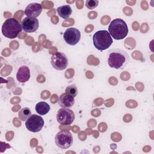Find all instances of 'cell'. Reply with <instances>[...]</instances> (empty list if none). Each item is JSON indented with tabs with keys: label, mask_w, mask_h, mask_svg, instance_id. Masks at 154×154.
<instances>
[{
	"label": "cell",
	"mask_w": 154,
	"mask_h": 154,
	"mask_svg": "<svg viewBox=\"0 0 154 154\" xmlns=\"http://www.w3.org/2000/svg\"><path fill=\"white\" fill-rule=\"evenodd\" d=\"M30 78V70L28 67L22 66L20 67L16 73L17 80L21 83H24L28 81Z\"/></svg>",
	"instance_id": "4fadbf2b"
},
{
	"label": "cell",
	"mask_w": 154,
	"mask_h": 154,
	"mask_svg": "<svg viewBox=\"0 0 154 154\" xmlns=\"http://www.w3.org/2000/svg\"><path fill=\"white\" fill-rule=\"evenodd\" d=\"M93 42L94 47L97 50L102 51L109 48L113 41L108 31L99 30L94 34Z\"/></svg>",
	"instance_id": "3957f363"
},
{
	"label": "cell",
	"mask_w": 154,
	"mask_h": 154,
	"mask_svg": "<svg viewBox=\"0 0 154 154\" xmlns=\"http://www.w3.org/2000/svg\"><path fill=\"white\" fill-rule=\"evenodd\" d=\"M129 56L127 52L120 49H112L108 52V63L115 69H122L129 63Z\"/></svg>",
	"instance_id": "6da1fadb"
},
{
	"label": "cell",
	"mask_w": 154,
	"mask_h": 154,
	"mask_svg": "<svg viewBox=\"0 0 154 154\" xmlns=\"http://www.w3.org/2000/svg\"><path fill=\"white\" fill-rule=\"evenodd\" d=\"M99 4L97 0H87L85 2V6L89 10H92L96 8Z\"/></svg>",
	"instance_id": "ac0fdd59"
},
{
	"label": "cell",
	"mask_w": 154,
	"mask_h": 154,
	"mask_svg": "<svg viewBox=\"0 0 154 154\" xmlns=\"http://www.w3.org/2000/svg\"><path fill=\"white\" fill-rule=\"evenodd\" d=\"M75 120V114L69 108H60L57 113V122L63 125H69Z\"/></svg>",
	"instance_id": "ba28073f"
},
{
	"label": "cell",
	"mask_w": 154,
	"mask_h": 154,
	"mask_svg": "<svg viewBox=\"0 0 154 154\" xmlns=\"http://www.w3.org/2000/svg\"><path fill=\"white\" fill-rule=\"evenodd\" d=\"M42 11V5L37 2H32L28 5L25 10V14L29 17L36 18Z\"/></svg>",
	"instance_id": "8fae6325"
},
{
	"label": "cell",
	"mask_w": 154,
	"mask_h": 154,
	"mask_svg": "<svg viewBox=\"0 0 154 154\" xmlns=\"http://www.w3.org/2000/svg\"><path fill=\"white\" fill-rule=\"evenodd\" d=\"M43 118L37 114L31 115L25 121L26 129L32 132H38L42 130L44 126Z\"/></svg>",
	"instance_id": "8992f818"
},
{
	"label": "cell",
	"mask_w": 154,
	"mask_h": 154,
	"mask_svg": "<svg viewBox=\"0 0 154 154\" xmlns=\"http://www.w3.org/2000/svg\"><path fill=\"white\" fill-rule=\"evenodd\" d=\"M31 115V111L29 108H23L19 112V119L22 121L26 120Z\"/></svg>",
	"instance_id": "2e32d148"
},
{
	"label": "cell",
	"mask_w": 154,
	"mask_h": 154,
	"mask_svg": "<svg viewBox=\"0 0 154 154\" xmlns=\"http://www.w3.org/2000/svg\"><path fill=\"white\" fill-rule=\"evenodd\" d=\"M2 33L7 38L13 39L17 37L22 28L19 22L14 18H8L2 25Z\"/></svg>",
	"instance_id": "277c9868"
},
{
	"label": "cell",
	"mask_w": 154,
	"mask_h": 154,
	"mask_svg": "<svg viewBox=\"0 0 154 154\" xmlns=\"http://www.w3.org/2000/svg\"><path fill=\"white\" fill-rule=\"evenodd\" d=\"M35 109L37 114L41 116H43L49 112L50 110V106L48 103L44 101L39 102L36 104Z\"/></svg>",
	"instance_id": "9a60e30c"
},
{
	"label": "cell",
	"mask_w": 154,
	"mask_h": 154,
	"mask_svg": "<svg viewBox=\"0 0 154 154\" xmlns=\"http://www.w3.org/2000/svg\"><path fill=\"white\" fill-rule=\"evenodd\" d=\"M57 12L58 14L64 19H67L69 17L72 13V10L69 5H64L58 7L57 8Z\"/></svg>",
	"instance_id": "5bb4252c"
},
{
	"label": "cell",
	"mask_w": 154,
	"mask_h": 154,
	"mask_svg": "<svg viewBox=\"0 0 154 154\" xmlns=\"http://www.w3.org/2000/svg\"><path fill=\"white\" fill-rule=\"evenodd\" d=\"M75 97L66 93L61 94L58 100V105L63 108H70L74 105Z\"/></svg>",
	"instance_id": "7c38bea8"
},
{
	"label": "cell",
	"mask_w": 154,
	"mask_h": 154,
	"mask_svg": "<svg viewBox=\"0 0 154 154\" xmlns=\"http://www.w3.org/2000/svg\"><path fill=\"white\" fill-rule=\"evenodd\" d=\"M108 32L113 38L120 40L126 37L128 33V27L123 19L117 18L112 20L109 23Z\"/></svg>",
	"instance_id": "7a4b0ae2"
},
{
	"label": "cell",
	"mask_w": 154,
	"mask_h": 154,
	"mask_svg": "<svg viewBox=\"0 0 154 154\" xmlns=\"http://www.w3.org/2000/svg\"><path fill=\"white\" fill-rule=\"evenodd\" d=\"M55 142L59 148L66 149L71 147L73 144V136L70 132L66 130H62L56 134Z\"/></svg>",
	"instance_id": "5b68a950"
},
{
	"label": "cell",
	"mask_w": 154,
	"mask_h": 154,
	"mask_svg": "<svg viewBox=\"0 0 154 154\" xmlns=\"http://www.w3.org/2000/svg\"><path fill=\"white\" fill-rule=\"evenodd\" d=\"M52 66L56 70H63L68 66L69 60L66 55L61 52H57L53 54L51 58Z\"/></svg>",
	"instance_id": "52a82bcc"
},
{
	"label": "cell",
	"mask_w": 154,
	"mask_h": 154,
	"mask_svg": "<svg viewBox=\"0 0 154 154\" xmlns=\"http://www.w3.org/2000/svg\"><path fill=\"white\" fill-rule=\"evenodd\" d=\"M63 38L66 43L74 46L76 45L81 38V32L79 30L75 28H67L63 34Z\"/></svg>",
	"instance_id": "9c48e42d"
},
{
	"label": "cell",
	"mask_w": 154,
	"mask_h": 154,
	"mask_svg": "<svg viewBox=\"0 0 154 154\" xmlns=\"http://www.w3.org/2000/svg\"><path fill=\"white\" fill-rule=\"evenodd\" d=\"M21 26L22 29L26 32H35L39 26L38 20L37 18L26 17L22 20Z\"/></svg>",
	"instance_id": "30bf717a"
},
{
	"label": "cell",
	"mask_w": 154,
	"mask_h": 154,
	"mask_svg": "<svg viewBox=\"0 0 154 154\" xmlns=\"http://www.w3.org/2000/svg\"><path fill=\"white\" fill-rule=\"evenodd\" d=\"M65 91L66 93L73 96L74 97H76L78 94V90L75 85H71L67 87Z\"/></svg>",
	"instance_id": "e0dca14e"
}]
</instances>
